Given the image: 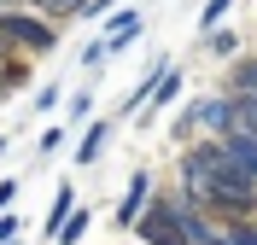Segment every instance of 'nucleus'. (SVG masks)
<instances>
[{
  "mask_svg": "<svg viewBox=\"0 0 257 245\" xmlns=\"http://www.w3.org/2000/svg\"><path fill=\"white\" fill-rule=\"evenodd\" d=\"M0 76H6V70H0Z\"/></svg>",
  "mask_w": 257,
  "mask_h": 245,
  "instance_id": "a211bd4d",
  "label": "nucleus"
},
{
  "mask_svg": "<svg viewBox=\"0 0 257 245\" xmlns=\"http://www.w3.org/2000/svg\"><path fill=\"white\" fill-rule=\"evenodd\" d=\"M0 35H6V47L24 53H53V41H59L47 12H6V6H0Z\"/></svg>",
  "mask_w": 257,
  "mask_h": 245,
  "instance_id": "f03ea898",
  "label": "nucleus"
},
{
  "mask_svg": "<svg viewBox=\"0 0 257 245\" xmlns=\"http://www.w3.org/2000/svg\"><path fill=\"white\" fill-rule=\"evenodd\" d=\"M228 6H234V0H205V12H199V35H210V30H216V24L228 18Z\"/></svg>",
  "mask_w": 257,
  "mask_h": 245,
  "instance_id": "9d476101",
  "label": "nucleus"
},
{
  "mask_svg": "<svg viewBox=\"0 0 257 245\" xmlns=\"http://www.w3.org/2000/svg\"><path fill=\"white\" fill-rule=\"evenodd\" d=\"M135 233H141L146 245H193L187 216H181L176 193H158V198H152V204L141 210V222H135Z\"/></svg>",
  "mask_w": 257,
  "mask_h": 245,
  "instance_id": "f257e3e1",
  "label": "nucleus"
},
{
  "mask_svg": "<svg viewBox=\"0 0 257 245\" xmlns=\"http://www.w3.org/2000/svg\"><path fill=\"white\" fill-rule=\"evenodd\" d=\"M146 204H152V198H146V169H135V181H128L123 204H117V222H128V228H135V222H141V210H146Z\"/></svg>",
  "mask_w": 257,
  "mask_h": 245,
  "instance_id": "20e7f679",
  "label": "nucleus"
},
{
  "mask_svg": "<svg viewBox=\"0 0 257 245\" xmlns=\"http://www.w3.org/2000/svg\"><path fill=\"white\" fill-rule=\"evenodd\" d=\"M12 239H18V216L0 210V245H12Z\"/></svg>",
  "mask_w": 257,
  "mask_h": 245,
  "instance_id": "ddd939ff",
  "label": "nucleus"
},
{
  "mask_svg": "<svg viewBox=\"0 0 257 245\" xmlns=\"http://www.w3.org/2000/svg\"><path fill=\"white\" fill-rule=\"evenodd\" d=\"M228 94H257V59H234L228 65Z\"/></svg>",
  "mask_w": 257,
  "mask_h": 245,
  "instance_id": "1a4fd4ad",
  "label": "nucleus"
},
{
  "mask_svg": "<svg viewBox=\"0 0 257 245\" xmlns=\"http://www.w3.org/2000/svg\"><path fill=\"white\" fill-rule=\"evenodd\" d=\"M76 216V187H59L53 193V210H47V239H59V228Z\"/></svg>",
  "mask_w": 257,
  "mask_h": 245,
  "instance_id": "423d86ee",
  "label": "nucleus"
},
{
  "mask_svg": "<svg viewBox=\"0 0 257 245\" xmlns=\"http://www.w3.org/2000/svg\"><path fill=\"white\" fill-rule=\"evenodd\" d=\"M12 198H18V181H0V210H12Z\"/></svg>",
  "mask_w": 257,
  "mask_h": 245,
  "instance_id": "4468645a",
  "label": "nucleus"
},
{
  "mask_svg": "<svg viewBox=\"0 0 257 245\" xmlns=\"http://www.w3.org/2000/svg\"><path fill=\"white\" fill-rule=\"evenodd\" d=\"M0 6H18V0H0Z\"/></svg>",
  "mask_w": 257,
  "mask_h": 245,
  "instance_id": "f3484780",
  "label": "nucleus"
},
{
  "mask_svg": "<svg viewBox=\"0 0 257 245\" xmlns=\"http://www.w3.org/2000/svg\"><path fill=\"white\" fill-rule=\"evenodd\" d=\"M111 6H117V0H94V6H88L82 18H99V12H111Z\"/></svg>",
  "mask_w": 257,
  "mask_h": 245,
  "instance_id": "2eb2a0df",
  "label": "nucleus"
},
{
  "mask_svg": "<svg viewBox=\"0 0 257 245\" xmlns=\"http://www.w3.org/2000/svg\"><path fill=\"white\" fill-rule=\"evenodd\" d=\"M0 47H6V35H0ZM0 59H6V53H0Z\"/></svg>",
  "mask_w": 257,
  "mask_h": 245,
  "instance_id": "dca6fc26",
  "label": "nucleus"
},
{
  "mask_svg": "<svg viewBox=\"0 0 257 245\" xmlns=\"http://www.w3.org/2000/svg\"><path fill=\"white\" fill-rule=\"evenodd\" d=\"M135 35H141V18H135V12H117V18H111V30H105V53L117 59V53H123Z\"/></svg>",
  "mask_w": 257,
  "mask_h": 245,
  "instance_id": "39448f33",
  "label": "nucleus"
},
{
  "mask_svg": "<svg viewBox=\"0 0 257 245\" xmlns=\"http://www.w3.org/2000/svg\"><path fill=\"white\" fill-rule=\"evenodd\" d=\"M82 233H88V210H76V216H70V222L59 228V245H76Z\"/></svg>",
  "mask_w": 257,
  "mask_h": 245,
  "instance_id": "9b49d317",
  "label": "nucleus"
},
{
  "mask_svg": "<svg viewBox=\"0 0 257 245\" xmlns=\"http://www.w3.org/2000/svg\"><path fill=\"white\" fill-rule=\"evenodd\" d=\"M105 134H111V123L99 117V123H88V134H82V146H76V163H94L99 152H105Z\"/></svg>",
  "mask_w": 257,
  "mask_h": 245,
  "instance_id": "6e6552de",
  "label": "nucleus"
},
{
  "mask_svg": "<svg viewBox=\"0 0 257 245\" xmlns=\"http://www.w3.org/2000/svg\"><path fill=\"white\" fill-rule=\"evenodd\" d=\"M234 47H240L234 35H222V30H210V53H216V59H234Z\"/></svg>",
  "mask_w": 257,
  "mask_h": 245,
  "instance_id": "f8f14e48",
  "label": "nucleus"
},
{
  "mask_svg": "<svg viewBox=\"0 0 257 245\" xmlns=\"http://www.w3.org/2000/svg\"><path fill=\"white\" fill-rule=\"evenodd\" d=\"M24 6H35V12H47L53 24H70V18H82L94 0H24Z\"/></svg>",
  "mask_w": 257,
  "mask_h": 245,
  "instance_id": "0eeeda50",
  "label": "nucleus"
},
{
  "mask_svg": "<svg viewBox=\"0 0 257 245\" xmlns=\"http://www.w3.org/2000/svg\"><path fill=\"white\" fill-rule=\"evenodd\" d=\"M193 129H210L216 140L234 134V94H228V99H199V105L181 117V134H193Z\"/></svg>",
  "mask_w": 257,
  "mask_h": 245,
  "instance_id": "7ed1b4c3",
  "label": "nucleus"
}]
</instances>
